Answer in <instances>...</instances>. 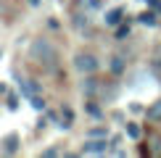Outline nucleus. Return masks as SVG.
Listing matches in <instances>:
<instances>
[{
  "instance_id": "nucleus-3",
  "label": "nucleus",
  "mask_w": 161,
  "mask_h": 158,
  "mask_svg": "<svg viewBox=\"0 0 161 158\" xmlns=\"http://www.w3.org/2000/svg\"><path fill=\"white\" fill-rule=\"evenodd\" d=\"M108 150V140L106 137H85L82 142V153H92V155H100Z\"/></svg>"
},
{
  "instance_id": "nucleus-12",
  "label": "nucleus",
  "mask_w": 161,
  "mask_h": 158,
  "mask_svg": "<svg viewBox=\"0 0 161 158\" xmlns=\"http://www.w3.org/2000/svg\"><path fill=\"white\" fill-rule=\"evenodd\" d=\"M124 129H127V137H130V140H140V134H143L135 121H127V127H124Z\"/></svg>"
},
{
  "instance_id": "nucleus-18",
  "label": "nucleus",
  "mask_w": 161,
  "mask_h": 158,
  "mask_svg": "<svg viewBox=\"0 0 161 158\" xmlns=\"http://www.w3.org/2000/svg\"><path fill=\"white\" fill-rule=\"evenodd\" d=\"M5 103H8V108H11V111H16V108H19V97H16V95H8V100H5Z\"/></svg>"
},
{
  "instance_id": "nucleus-23",
  "label": "nucleus",
  "mask_w": 161,
  "mask_h": 158,
  "mask_svg": "<svg viewBox=\"0 0 161 158\" xmlns=\"http://www.w3.org/2000/svg\"><path fill=\"white\" fill-rule=\"evenodd\" d=\"M0 58H3V48H0Z\"/></svg>"
},
{
  "instance_id": "nucleus-21",
  "label": "nucleus",
  "mask_w": 161,
  "mask_h": 158,
  "mask_svg": "<svg viewBox=\"0 0 161 158\" xmlns=\"http://www.w3.org/2000/svg\"><path fill=\"white\" fill-rule=\"evenodd\" d=\"M87 3H90V8H98V5H100V0H87Z\"/></svg>"
},
{
  "instance_id": "nucleus-13",
  "label": "nucleus",
  "mask_w": 161,
  "mask_h": 158,
  "mask_svg": "<svg viewBox=\"0 0 161 158\" xmlns=\"http://www.w3.org/2000/svg\"><path fill=\"white\" fill-rule=\"evenodd\" d=\"M85 111H87L92 118H103V111H100V105H98V103H92V100H90V103H85Z\"/></svg>"
},
{
  "instance_id": "nucleus-4",
  "label": "nucleus",
  "mask_w": 161,
  "mask_h": 158,
  "mask_svg": "<svg viewBox=\"0 0 161 158\" xmlns=\"http://www.w3.org/2000/svg\"><path fill=\"white\" fill-rule=\"evenodd\" d=\"M0 145H3V150H5L8 155H13V153L19 150V145H21V137H19V132H11V134L3 137V142H0Z\"/></svg>"
},
{
  "instance_id": "nucleus-5",
  "label": "nucleus",
  "mask_w": 161,
  "mask_h": 158,
  "mask_svg": "<svg viewBox=\"0 0 161 158\" xmlns=\"http://www.w3.org/2000/svg\"><path fill=\"white\" fill-rule=\"evenodd\" d=\"M122 18H124V8H122V5H116V8L106 11L103 21H106V26H119V24H122Z\"/></svg>"
},
{
  "instance_id": "nucleus-17",
  "label": "nucleus",
  "mask_w": 161,
  "mask_h": 158,
  "mask_svg": "<svg viewBox=\"0 0 161 158\" xmlns=\"http://www.w3.org/2000/svg\"><path fill=\"white\" fill-rule=\"evenodd\" d=\"M106 134H108V129H106V127H98V129H90L85 137H106Z\"/></svg>"
},
{
  "instance_id": "nucleus-14",
  "label": "nucleus",
  "mask_w": 161,
  "mask_h": 158,
  "mask_svg": "<svg viewBox=\"0 0 161 158\" xmlns=\"http://www.w3.org/2000/svg\"><path fill=\"white\" fill-rule=\"evenodd\" d=\"M108 66H111V71H114V74H122V71H124V58H122V55H114Z\"/></svg>"
},
{
  "instance_id": "nucleus-15",
  "label": "nucleus",
  "mask_w": 161,
  "mask_h": 158,
  "mask_svg": "<svg viewBox=\"0 0 161 158\" xmlns=\"http://www.w3.org/2000/svg\"><path fill=\"white\" fill-rule=\"evenodd\" d=\"M116 40H124V37H130V24H119L116 26V34H114Z\"/></svg>"
},
{
  "instance_id": "nucleus-11",
  "label": "nucleus",
  "mask_w": 161,
  "mask_h": 158,
  "mask_svg": "<svg viewBox=\"0 0 161 158\" xmlns=\"http://www.w3.org/2000/svg\"><path fill=\"white\" fill-rule=\"evenodd\" d=\"M71 121H74V111L71 108H61V129H71Z\"/></svg>"
},
{
  "instance_id": "nucleus-16",
  "label": "nucleus",
  "mask_w": 161,
  "mask_h": 158,
  "mask_svg": "<svg viewBox=\"0 0 161 158\" xmlns=\"http://www.w3.org/2000/svg\"><path fill=\"white\" fill-rule=\"evenodd\" d=\"M29 103H32V108H35V111H45V100H42L40 95H32Z\"/></svg>"
},
{
  "instance_id": "nucleus-10",
  "label": "nucleus",
  "mask_w": 161,
  "mask_h": 158,
  "mask_svg": "<svg viewBox=\"0 0 161 158\" xmlns=\"http://www.w3.org/2000/svg\"><path fill=\"white\" fill-rule=\"evenodd\" d=\"M145 116H148V121H161V97H158L156 103H151V105H148Z\"/></svg>"
},
{
  "instance_id": "nucleus-1",
  "label": "nucleus",
  "mask_w": 161,
  "mask_h": 158,
  "mask_svg": "<svg viewBox=\"0 0 161 158\" xmlns=\"http://www.w3.org/2000/svg\"><path fill=\"white\" fill-rule=\"evenodd\" d=\"M29 58L37 66H42V69H56V66H58V50H56V45H53L50 40H45V37L32 40Z\"/></svg>"
},
{
  "instance_id": "nucleus-2",
  "label": "nucleus",
  "mask_w": 161,
  "mask_h": 158,
  "mask_svg": "<svg viewBox=\"0 0 161 158\" xmlns=\"http://www.w3.org/2000/svg\"><path fill=\"white\" fill-rule=\"evenodd\" d=\"M74 69L79 71V74H95V71L100 69V61H98V55H92V53H85V50H79L74 53Z\"/></svg>"
},
{
  "instance_id": "nucleus-6",
  "label": "nucleus",
  "mask_w": 161,
  "mask_h": 158,
  "mask_svg": "<svg viewBox=\"0 0 161 158\" xmlns=\"http://www.w3.org/2000/svg\"><path fill=\"white\" fill-rule=\"evenodd\" d=\"M98 90H100V82H98L92 74H87V79L82 82V92H85L87 97H95V95H98Z\"/></svg>"
},
{
  "instance_id": "nucleus-8",
  "label": "nucleus",
  "mask_w": 161,
  "mask_h": 158,
  "mask_svg": "<svg viewBox=\"0 0 161 158\" xmlns=\"http://www.w3.org/2000/svg\"><path fill=\"white\" fill-rule=\"evenodd\" d=\"M37 82H32V79H19V92L26 97H32V95H37Z\"/></svg>"
},
{
  "instance_id": "nucleus-20",
  "label": "nucleus",
  "mask_w": 161,
  "mask_h": 158,
  "mask_svg": "<svg viewBox=\"0 0 161 158\" xmlns=\"http://www.w3.org/2000/svg\"><path fill=\"white\" fill-rule=\"evenodd\" d=\"M42 155H48V158H53V155H58V150H56V148H48V150H45Z\"/></svg>"
},
{
  "instance_id": "nucleus-7",
  "label": "nucleus",
  "mask_w": 161,
  "mask_h": 158,
  "mask_svg": "<svg viewBox=\"0 0 161 158\" xmlns=\"http://www.w3.org/2000/svg\"><path fill=\"white\" fill-rule=\"evenodd\" d=\"M148 155L161 158V134H156V132L148 134Z\"/></svg>"
},
{
  "instance_id": "nucleus-19",
  "label": "nucleus",
  "mask_w": 161,
  "mask_h": 158,
  "mask_svg": "<svg viewBox=\"0 0 161 158\" xmlns=\"http://www.w3.org/2000/svg\"><path fill=\"white\" fill-rule=\"evenodd\" d=\"M145 3H148L153 11H161V0H145Z\"/></svg>"
},
{
  "instance_id": "nucleus-9",
  "label": "nucleus",
  "mask_w": 161,
  "mask_h": 158,
  "mask_svg": "<svg viewBox=\"0 0 161 158\" xmlns=\"http://www.w3.org/2000/svg\"><path fill=\"white\" fill-rule=\"evenodd\" d=\"M156 13H158V11H153V8H151V11H143V13L137 16V21L143 24V26H156V24H158Z\"/></svg>"
},
{
  "instance_id": "nucleus-22",
  "label": "nucleus",
  "mask_w": 161,
  "mask_h": 158,
  "mask_svg": "<svg viewBox=\"0 0 161 158\" xmlns=\"http://www.w3.org/2000/svg\"><path fill=\"white\" fill-rule=\"evenodd\" d=\"M26 3H29L32 8H37V5H40V0H26Z\"/></svg>"
}]
</instances>
